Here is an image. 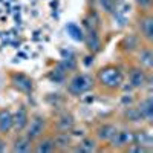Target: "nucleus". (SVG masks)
Here are the masks:
<instances>
[{
  "instance_id": "nucleus-1",
  "label": "nucleus",
  "mask_w": 153,
  "mask_h": 153,
  "mask_svg": "<svg viewBox=\"0 0 153 153\" xmlns=\"http://www.w3.org/2000/svg\"><path fill=\"white\" fill-rule=\"evenodd\" d=\"M94 78H95V86H98L101 91L115 94L120 91L123 83L126 81V75H124V71L118 65L109 63V65L101 66L97 71Z\"/></svg>"
},
{
  "instance_id": "nucleus-2",
  "label": "nucleus",
  "mask_w": 153,
  "mask_h": 153,
  "mask_svg": "<svg viewBox=\"0 0 153 153\" xmlns=\"http://www.w3.org/2000/svg\"><path fill=\"white\" fill-rule=\"evenodd\" d=\"M95 89V78L94 75L87 74V72H76L74 74L68 84H66V92L71 97L80 98L86 94H89L91 91Z\"/></svg>"
},
{
  "instance_id": "nucleus-3",
  "label": "nucleus",
  "mask_w": 153,
  "mask_h": 153,
  "mask_svg": "<svg viewBox=\"0 0 153 153\" xmlns=\"http://www.w3.org/2000/svg\"><path fill=\"white\" fill-rule=\"evenodd\" d=\"M48 130H49L48 118L45 117V115H42V113H35V115H32V117H29V121H28L26 127H25L23 133L34 143L40 136L48 133Z\"/></svg>"
},
{
  "instance_id": "nucleus-4",
  "label": "nucleus",
  "mask_w": 153,
  "mask_h": 153,
  "mask_svg": "<svg viewBox=\"0 0 153 153\" xmlns=\"http://www.w3.org/2000/svg\"><path fill=\"white\" fill-rule=\"evenodd\" d=\"M150 76H152V72H147L143 68L133 65L129 69V72H127V81H124V83L132 91H143V89H146V84L150 80Z\"/></svg>"
},
{
  "instance_id": "nucleus-5",
  "label": "nucleus",
  "mask_w": 153,
  "mask_h": 153,
  "mask_svg": "<svg viewBox=\"0 0 153 153\" xmlns=\"http://www.w3.org/2000/svg\"><path fill=\"white\" fill-rule=\"evenodd\" d=\"M133 136H135V130L129 129V127L127 129H118L117 133L107 143V146L112 150H126V147H129L133 143Z\"/></svg>"
},
{
  "instance_id": "nucleus-6",
  "label": "nucleus",
  "mask_w": 153,
  "mask_h": 153,
  "mask_svg": "<svg viewBox=\"0 0 153 153\" xmlns=\"http://www.w3.org/2000/svg\"><path fill=\"white\" fill-rule=\"evenodd\" d=\"M138 34L143 38V42H146V45H152L153 42V16L150 14V11L143 12L138 19Z\"/></svg>"
},
{
  "instance_id": "nucleus-7",
  "label": "nucleus",
  "mask_w": 153,
  "mask_h": 153,
  "mask_svg": "<svg viewBox=\"0 0 153 153\" xmlns=\"http://www.w3.org/2000/svg\"><path fill=\"white\" fill-rule=\"evenodd\" d=\"M9 83L17 92L25 94V95H29L34 91V81L23 72H11L9 74Z\"/></svg>"
},
{
  "instance_id": "nucleus-8",
  "label": "nucleus",
  "mask_w": 153,
  "mask_h": 153,
  "mask_svg": "<svg viewBox=\"0 0 153 153\" xmlns=\"http://www.w3.org/2000/svg\"><path fill=\"white\" fill-rule=\"evenodd\" d=\"M135 65L147 72L153 71V51L152 45H141L135 52Z\"/></svg>"
},
{
  "instance_id": "nucleus-9",
  "label": "nucleus",
  "mask_w": 153,
  "mask_h": 153,
  "mask_svg": "<svg viewBox=\"0 0 153 153\" xmlns=\"http://www.w3.org/2000/svg\"><path fill=\"white\" fill-rule=\"evenodd\" d=\"M86 23V26H87V29H86V35H84V42H86V46H87V49L91 51L92 54H97V52H100L101 51V38H100V35H98V31H97V26H94V25L91 23V20H84Z\"/></svg>"
},
{
  "instance_id": "nucleus-10",
  "label": "nucleus",
  "mask_w": 153,
  "mask_h": 153,
  "mask_svg": "<svg viewBox=\"0 0 153 153\" xmlns=\"http://www.w3.org/2000/svg\"><path fill=\"white\" fill-rule=\"evenodd\" d=\"M120 129L118 127V124L117 123H112V121H107V123H103V124H100L97 129H95V132H94V136L97 138V141L100 143V144H107L110 139H112V136L117 133V130Z\"/></svg>"
},
{
  "instance_id": "nucleus-11",
  "label": "nucleus",
  "mask_w": 153,
  "mask_h": 153,
  "mask_svg": "<svg viewBox=\"0 0 153 153\" xmlns=\"http://www.w3.org/2000/svg\"><path fill=\"white\" fill-rule=\"evenodd\" d=\"M100 150V143L97 141V138L92 135H84L83 138H80V141L74 144L71 152H76V153H94Z\"/></svg>"
},
{
  "instance_id": "nucleus-12",
  "label": "nucleus",
  "mask_w": 153,
  "mask_h": 153,
  "mask_svg": "<svg viewBox=\"0 0 153 153\" xmlns=\"http://www.w3.org/2000/svg\"><path fill=\"white\" fill-rule=\"evenodd\" d=\"M135 106H136L139 115H141L143 121L150 126L153 121V97H152V94H147L144 98L136 101Z\"/></svg>"
},
{
  "instance_id": "nucleus-13",
  "label": "nucleus",
  "mask_w": 153,
  "mask_h": 153,
  "mask_svg": "<svg viewBox=\"0 0 153 153\" xmlns=\"http://www.w3.org/2000/svg\"><path fill=\"white\" fill-rule=\"evenodd\" d=\"M143 45V38L139 37V34H126L121 42H120V51L123 54L129 55V54H135L136 49Z\"/></svg>"
},
{
  "instance_id": "nucleus-14",
  "label": "nucleus",
  "mask_w": 153,
  "mask_h": 153,
  "mask_svg": "<svg viewBox=\"0 0 153 153\" xmlns=\"http://www.w3.org/2000/svg\"><path fill=\"white\" fill-rule=\"evenodd\" d=\"M76 126L75 117L71 112H63L61 115H58L57 120L52 124V133L55 132H71L74 127Z\"/></svg>"
},
{
  "instance_id": "nucleus-15",
  "label": "nucleus",
  "mask_w": 153,
  "mask_h": 153,
  "mask_svg": "<svg viewBox=\"0 0 153 153\" xmlns=\"http://www.w3.org/2000/svg\"><path fill=\"white\" fill-rule=\"evenodd\" d=\"M52 139L55 152H71L74 146V138L71 132H55L52 133Z\"/></svg>"
},
{
  "instance_id": "nucleus-16",
  "label": "nucleus",
  "mask_w": 153,
  "mask_h": 153,
  "mask_svg": "<svg viewBox=\"0 0 153 153\" xmlns=\"http://www.w3.org/2000/svg\"><path fill=\"white\" fill-rule=\"evenodd\" d=\"M12 121H14L12 132L23 133L25 127H26V124L29 121V112H28V109L25 106H19V109L16 112H12Z\"/></svg>"
},
{
  "instance_id": "nucleus-17",
  "label": "nucleus",
  "mask_w": 153,
  "mask_h": 153,
  "mask_svg": "<svg viewBox=\"0 0 153 153\" xmlns=\"http://www.w3.org/2000/svg\"><path fill=\"white\" fill-rule=\"evenodd\" d=\"M32 146L34 143L25 133H17V136L14 138V141L11 144V152L12 153H29L32 152Z\"/></svg>"
},
{
  "instance_id": "nucleus-18",
  "label": "nucleus",
  "mask_w": 153,
  "mask_h": 153,
  "mask_svg": "<svg viewBox=\"0 0 153 153\" xmlns=\"http://www.w3.org/2000/svg\"><path fill=\"white\" fill-rule=\"evenodd\" d=\"M32 152L34 153H52V152H55L52 133H45L43 136L38 138L37 141H34Z\"/></svg>"
},
{
  "instance_id": "nucleus-19",
  "label": "nucleus",
  "mask_w": 153,
  "mask_h": 153,
  "mask_svg": "<svg viewBox=\"0 0 153 153\" xmlns=\"http://www.w3.org/2000/svg\"><path fill=\"white\" fill-rule=\"evenodd\" d=\"M14 127V121H12V110L8 107L0 109V135L2 136H8L12 132Z\"/></svg>"
},
{
  "instance_id": "nucleus-20",
  "label": "nucleus",
  "mask_w": 153,
  "mask_h": 153,
  "mask_svg": "<svg viewBox=\"0 0 153 153\" xmlns=\"http://www.w3.org/2000/svg\"><path fill=\"white\" fill-rule=\"evenodd\" d=\"M133 143L143 146V147H146L149 152H152V149H153V136H152V133L147 132V130H135Z\"/></svg>"
},
{
  "instance_id": "nucleus-21",
  "label": "nucleus",
  "mask_w": 153,
  "mask_h": 153,
  "mask_svg": "<svg viewBox=\"0 0 153 153\" xmlns=\"http://www.w3.org/2000/svg\"><path fill=\"white\" fill-rule=\"evenodd\" d=\"M123 118H124L126 123H129V124H143L144 123L135 104L133 106H129V107H124Z\"/></svg>"
},
{
  "instance_id": "nucleus-22",
  "label": "nucleus",
  "mask_w": 153,
  "mask_h": 153,
  "mask_svg": "<svg viewBox=\"0 0 153 153\" xmlns=\"http://www.w3.org/2000/svg\"><path fill=\"white\" fill-rule=\"evenodd\" d=\"M97 2H98L100 9L103 12H106V14H109V16H112L113 12L120 8V3H118L120 0H97Z\"/></svg>"
},
{
  "instance_id": "nucleus-23",
  "label": "nucleus",
  "mask_w": 153,
  "mask_h": 153,
  "mask_svg": "<svg viewBox=\"0 0 153 153\" xmlns=\"http://www.w3.org/2000/svg\"><path fill=\"white\" fill-rule=\"evenodd\" d=\"M120 103H121L123 107H129V106H133V104L136 103V98H135L132 94H124V95H121V98H120Z\"/></svg>"
},
{
  "instance_id": "nucleus-24",
  "label": "nucleus",
  "mask_w": 153,
  "mask_h": 153,
  "mask_svg": "<svg viewBox=\"0 0 153 153\" xmlns=\"http://www.w3.org/2000/svg\"><path fill=\"white\" fill-rule=\"evenodd\" d=\"M135 2L139 8H141L143 12H147V11L152 9V0H135Z\"/></svg>"
},
{
  "instance_id": "nucleus-25",
  "label": "nucleus",
  "mask_w": 153,
  "mask_h": 153,
  "mask_svg": "<svg viewBox=\"0 0 153 153\" xmlns=\"http://www.w3.org/2000/svg\"><path fill=\"white\" fill-rule=\"evenodd\" d=\"M6 149H8V143H6V138L0 135V153H2V152H5Z\"/></svg>"
}]
</instances>
